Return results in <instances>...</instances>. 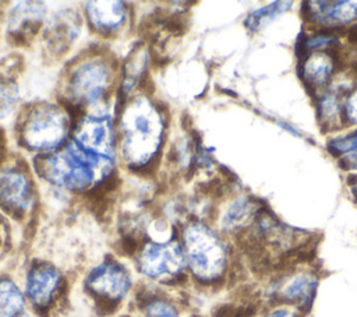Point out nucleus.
I'll use <instances>...</instances> for the list:
<instances>
[{
    "mask_svg": "<svg viewBox=\"0 0 357 317\" xmlns=\"http://www.w3.org/2000/svg\"><path fill=\"white\" fill-rule=\"evenodd\" d=\"M165 131L160 110L144 95L130 101L120 116V151L127 165L144 166L158 154Z\"/></svg>",
    "mask_w": 357,
    "mask_h": 317,
    "instance_id": "obj_1",
    "label": "nucleus"
},
{
    "mask_svg": "<svg viewBox=\"0 0 357 317\" xmlns=\"http://www.w3.org/2000/svg\"><path fill=\"white\" fill-rule=\"evenodd\" d=\"M185 265L201 281H213L226 267V250L219 236L202 222H191L183 230Z\"/></svg>",
    "mask_w": 357,
    "mask_h": 317,
    "instance_id": "obj_2",
    "label": "nucleus"
},
{
    "mask_svg": "<svg viewBox=\"0 0 357 317\" xmlns=\"http://www.w3.org/2000/svg\"><path fill=\"white\" fill-rule=\"evenodd\" d=\"M106 163L84 151L74 141L42 161L40 170L53 184L68 190H84L95 182L96 169Z\"/></svg>",
    "mask_w": 357,
    "mask_h": 317,
    "instance_id": "obj_3",
    "label": "nucleus"
},
{
    "mask_svg": "<svg viewBox=\"0 0 357 317\" xmlns=\"http://www.w3.org/2000/svg\"><path fill=\"white\" fill-rule=\"evenodd\" d=\"M67 130L64 110L53 103H40L28 112L21 127V140L31 149L52 151L63 144Z\"/></svg>",
    "mask_w": 357,
    "mask_h": 317,
    "instance_id": "obj_4",
    "label": "nucleus"
},
{
    "mask_svg": "<svg viewBox=\"0 0 357 317\" xmlns=\"http://www.w3.org/2000/svg\"><path fill=\"white\" fill-rule=\"evenodd\" d=\"M112 81L113 71L105 59H86L73 68L67 82L68 95L77 102L98 103L106 95Z\"/></svg>",
    "mask_w": 357,
    "mask_h": 317,
    "instance_id": "obj_5",
    "label": "nucleus"
},
{
    "mask_svg": "<svg viewBox=\"0 0 357 317\" xmlns=\"http://www.w3.org/2000/svg\"><path fill=\"white\" fill-rule=\"evenodd\" d=\"M137 265L139 272L151 279L178 275L185 267L183 247L177 240L148 242L138 253Z\"/></svg>",
    "mask_w": 357,
    "mask_h": 317,
    "instance_id": "obj_6",
    "label": "nucleus"
},
{
    "mask_svg": "<svg viewBox=\"0 0 357 317\" xmlns=\"http://www.w3.org/2000/svg\"><path fill=\"white\" fill-rule=\"evenodd\" d=\"M84 151L112 163L116 155L114 130L109 115L92 113L81 119L74 131L73 140Z\"/></svg>",
    "mask_w": 357,
    "mask_h": 317,
    "instance_id": "obj_7",
    "label": "nucleus"
},
{
    "mask_svg": "<svg viewBox=\"0 0 357 317\" xmlns=\"http://www.w3.org/2000/svg\"><path fill=\"white\" fill-rule=\"evenodd\" d=\"M86 286L98 296L119 300L131 288V277L127 268L114 261L96 265L86 278Z\"/></svg>",
    "mask_w": 357,
    "mask_h": 317,
    "instance_id": "obj_8",
    "label": "nucleus"
},
{
    "mask_svg": "<svg viewBox=\"0 0 357 317\" xmlns=\"http://www.w3.org/2000/svg\"><path fill=\"white\" fill-rule=\"evenodd\" d=\"M61 282V275L49 263H38L29 268L25 279V293L36 307L50 303Z\"/></svg>",
    "mask_w": 357,
    "mask_h": 317,
    "instance_id": "obj_9",
    "label": "nucleus"
},
{
    "mask_svg": "<svg viewBox=\"0 0 357 317\" xmlns=\"http://www.w3.org/2000/svg\"><path fill=\"white\" fill-rule=\"evenodd\" d=\"M31 186L26 176L17 168L0 170V204L15 211H24L31 204Z\"/></svg>",
    "mask_w": 357,
    "mask_h": 317,
    "instance_id": "obj_10",
    "label": "nucleus"
},
{
    "mask_svg": "<svg viewBox=\"0 0 357 317\" xmlns=\"http://www.w3.org/2000/svg\"><path fill=\"white\" fill-rule=\"evenodd\" d=\"M85 6L89 21L99 31H114L126 20V7L121 1H88Z\"/></svg>",
    "mask_w": 357,
    "mask_h": 317,
    "instance_id": "obj_11",
    "label": "nucleus"
},
{
    "mask_svg": "<svg viewBox=\"0 0 357 317\" xmlns=\"http://www.w3.org/2000/svg\"><path fill=\"white\" fill-rule=\"evenodd\" d=\"M25 297L10 278H0V317H18L24 313Z\"/></svg>",
    "mask_w": 357,
    "mask_h": 317,
    "instance_id": "obj_12",
    "label": "nucleus"
},
{
    "mask_svg": "<svg viewBox=\"0 0 357 317\" xmlns=\"http://www.w3.org/2000/svg\"><path fill=\"white\" fill-rule=\"evenodd\" d=\"M50 36L49 39L54 45H63L64 42H71L78 34V27L75 24V17L66 15V13H60L56 15L49 28Z\"/></svg>",
    "mask_w": 357,
    "mask_h": 317,
    "instance_id": "obj_13",
    "label": "nucleus"
},
{
    "mask_svg": "<svg viewBox=\"0 0 357 317\" xmlns=\"http://www.w3.org/2000/svg\"><path fill=\"white\" fill-rule=\"evenodd\" d=\"M43 15H45V7L42 3H35V1L18 3L10 13L8 27L11 29H18L21 25L36 21Z\"/></svg>",
    "mask_w": 357,
    "mask_h": 317,
    "instance_id": "obj_14",
    "label": "nucleus"
},
{
    "mask_svg": "<svg viewBox=\"0 0 357 317\" xmlns=\"http://www.w3.org/2000/svg\"><path fill=\"white\" fill-rule=\"evenodd\" d=\"M290 6H291L290 1H276L269 6H265L259 10H255L254 13H251L248 15V18L244 21V25H247V28H250L251 31H259L268 22H271L278 14L283 13Z\"/></svg>",
    "mask_w": 357,
    "mask_h": 317,
    "instance_id": "obj_15",
    "label": "nucleus"
},
{
    "mask_svg": "<svg viewBox=\"0 0 357 317\" xmlns=\"http://www.w3.org/2000/svg\"><path fill=\"white\" fill-rule=\"evenodd\" d=\"M251 204L245 198H238L230 204L222 218V229L226 232H231L240 228L247 218L251 215Z\"/></svg>",
    "mask_w": 357,
    "mask_h": 317,
    "instance_id": "obj_16",
    "label": "nucleus"
},
{
    "mask_svg": "<svg viewBox=\"0 0 357 317\" xmlns=\"http://www.w3.org/2000/svg\"><path fill=\"white\" fill-rule=\"evenodd\" d=\"M331 71H332L331 60L326 56L321 54V53H317V54L311 56L310 60L307 61V64L304 66L305 77L315 87H319V85L325 84L326 80L331 77Z\"/></svg>",
    "mask_w": 357,
    "mask_h": 317,
    "instance_id": "obj_17",
    "label": "nucleus"
},
{
    "mask_svg": "<svg viewBox=\"0 0 357 317\" xmlns=\"http://www.w3.org/2000/svg\"><path fill=\"white\" fill-rule=\"evenodd\" d=\"M311 290H312V281L305 275H300L293 278L287 285H284V288L282 289V296L287 302L304 303L310 300Z\"/></svg>",
    "mask_w": 357,
    "mask_h": 317,
    "instance_id": "obj_18",
    "label": "nucleus"
},
{
    "mask_svg": "<svg viewBox=\"0 0 357 317\" xmlns=\"http://www.w3.org/2000/svg\"><path fill=\"white\" fill-rule=\"evenodd\" d=\"M18 102L17 82L8 77L0 75V119L10 116Z\"/></svg>",
    "mask_w": 357,
    "mask_h": 317,
    "instance_id": "obj_19",
    "label": "nucleus"
},
{
    "mask_svg": "<svg viewBox=\"0 0 357 317\" xmlns=\"http://www.w3.org/2000/svg\"><path fill=\"white\" fill-rule=\"evenodd\" d=\"M144 317H181V316L169 300L152 299L144 307Z\"/></svg>",
    "mask_w": 357,
    "mask_h": 317,
    "instance_id": "obj_20",
    "label": "nucleus"
},
{
    "mask_svg": "<svg viewBox=\"0 0 357 317\" xmlns=\"http://www.w3.org/2000/svg\"><path fill=\"white\" fill-rule=\"evenodd\" d=\"M333 7L328 11V17L340 21V22H349L354 18H357V3L354 1H339L332 3Z\"/></svg>",
    "mask_w": 357,
    "mask_h": 317,
    "instance_id": "obj_21",
    "label": "nucleus"
},
{
    "mask_svg": "<svg viewBox=\"0 0 357 317\" xmlns=\"http://www.w3.org/2000/svg\"><path fill=\"white\" fill-rule=\"evenodd\" d=\"M331 148L337 152H350V151L357 149V131L351 133L343 138L333 140V142L331 144Z\"/></svg>",
    "mask_w": 357,
    "mask_h": 317,
    "instance_id": "obj_22",
    "label": "nucleus"
},
{
    "mask_svg": "<svg viewBox=\"0 0 357 317\" xmlns=\"http://www.w3.org/2000/svg\"><path fill=\"white\" fill-rule=\"evenodd\" d=\"M347 40H349L351 45H357V25L351 27V28L347 31Z\"/></svg>",
    "mask_w": 357,
    "mask_h": 317,
    "instance_id": "obj_23",
    "label": "nucleus"
},
{
    "mask_svg": "<svg viewBox=\"0 0 357 317\" xmlns=\"http://www.w3.org/2000/svg\"><path fill=\"white\" fill-rule=\"evenodd\" d=\"M266 317H297V316L293 314V313H290V311H287V310H276V311L271 313V314L266 316Z\"/></svg>",
    "mask_w": 357,
    "mask_h": 317,
    "instance_id": "obj_24",
    "label": "nucleus"
},
{
    "mask_svg": "<svg viewBox=\"0 0 357 317\" xmlns=\"http://www.w3.org/2000/svg\"><path fill=\"white\" fill-rule=\"evenodd\" d=\"M349 162H350V165H349L347 168H354V169H357V155L351 156V159H349Z\"/></svg>",
    "mask_w": 357,
    "mask_h": 317,
    "instance_id": "obj_25",
    "label": "nucleus"
},
{
    "mask_svg": "<svg viewBox=\"0 0 357 317\" xmlns=\"http://www.w3.org/2000/svg\"><path fill=\"white\" fill-rule=\"evenodd\" d=\"M356 186H357V184H356ZM353 196H354V198H356V201H357V187L353 189Z\"/></svg>",
    "mask_w": 357,
    "mask_h": 317,
    "instance_id": "obj_26",
    "label": "nucleus"
},
{
    "mask_svg": "<svg viewBox=\"0 0 357 317\" xmlns=\"http://www.w3.org/2000/svg\"><path fill=\"white\" fill-rule=\"evenodd\" d=\"M18 317H32V316H31V314H28V313H25V311H24V313H21V314H20V316H18Z\"/></svg>",
    "mask_w": 357,
    "mask_h": 317,
    "instance_id": "obj_27",
    "label": "nucleus"
},
{
    "mask_svg": "<svg viewBox=\"0 0 357 317\" xmlns=\"http://www.w3.org/2000/svg\"><path fill=\"white\" fill-rule=\"evenodd\" d=\"M353 71L356 73V75H357V61L353 64Z\"/></svg>",
    "mask_w": 357,
    "mask_h": 317,
    "instance_id": "obj_28",
    "label": "nucleus"
}]
</instances>
